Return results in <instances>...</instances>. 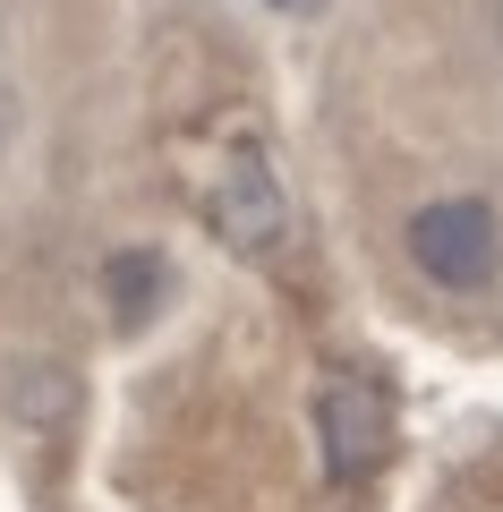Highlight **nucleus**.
<instances>
[{
	"label": "nucleus",
	"mask_w": 503,
	"mask_h": 512,
	"mask_svg": "<svg viewBox=\"0 0 503 512\" xmlns=\"http://www.w3.org/2000/svg\"><path fill=\"white\" fill-rule=\"evenodd\" d=\"M316 436H324V461L342 487H359L384 453H393V402H384V384L359 376V367H333L316 393Z\"/></svg>",
	"instance_id": "nucleus-1"
},
{
	"label": "nucleus",
	"mask_w": 503,
	"mask_h": 512,
	"mask_svg": "<svg viewBox=\"0 0 503 512\" xmlns=\"http://www.w3.org/2000/svg\"><path fill=\"white\" fill-rule=\"evenodd\" d=\"M162 256L154 248H120L111 256V316H120V325H145V308H154L162 299Z\"/></svg>",
	"instance_id": "nucleus-5"
},
{
	"label": "nucleus",
	"mask_w": 503,
	"mask_h": 512,
	"mask_svg": "<svg viewBox=\"0 0 503 512\" xmlns=\"http://www.w3.org/2000/svg\"><path fill=\"white\" fill-rule=\"evenodd\" d=\"M214 231L231 239L239 256H265V248L290 239V197H282V180H273L265 146H231L222 188H214Z\"/></svg>",
	"instance_id": "nucleus-3"
},
{
	"label": "nucleus",
	"mask_w": 503,
	"mask_h": 512,
	"mask_svg": "<svg viewBox=\"0 0 503 512\" xmlns=\"http://www.w3.org/2000/svg\"><path fill=\"white\" fill-rule=\"evenodd\" d=\"M410 256H418V274L444 282V291H478L486 265H495V214L478 197L418 205L410 214Z\"/></svg>",
	"instance_id": "nucleus-2"
},
{
	"label": "nucleus",
	"mask_w": 503,
	"mask_h": 512,
	"mask_svg": "<svg viewBox=\"0 0 503 512\" xmlns=\"http://www.w3.org/2000/svg\"><path fill=\"white\" fill-rule=\"evenodd\" d=\"M265 9H316V0H265Z\"/></svg>",
	"instance_id": "nucleus-7"
},
{
	"label": "nucleus",
	"mask_w": 503,
	"mask_h": 512,
	"mask_svg": "<svg viewBox=\"0 0 503 512\" xmlns=\"http://www.w3.org/2000/svg\"><path fill=\"white\" fill-rule=\"evenodd\" d=\"M0 402L18 410L26 427H69L77 419V376L60 359H18V367H0Z\"/></svg>",
	"instance_id": "nucleus-4"
},
{
	"label": "nucleus",
	"mask_w": 503,
	"mask_h": 512,
	"mask_svg": "<svg viewBox=\"0 0 503 512\" xmlns=\"http://www.w3.org/2000/svg\"><path fill=\"white\" fill-rule=\"evenodd\" d=\"M9 137H18V94L0 86V146H9Z\"/></svg>",
	"instance_id": "nucleus-6"
}]
</instances>
